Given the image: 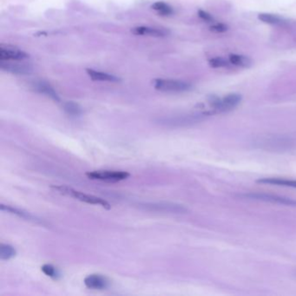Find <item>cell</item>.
I'll use <instances>...</instances> for the list:
<instances>
[{
	"label": "cell",
	"instance_id": "cell-1",
	"mask_svg": "<svg viewBox=\"0 0 296 296\" xmlns=\"http://www.w3.org/2000/svg\"><path fill=\"white\" fill-rule=\"evenodd\" d=\"M296 141L289 135H262L258 137L254 144L258 148L272 152H286L294 147Z\"/></svg>",
	"mask_w": 296,
	"mask_h": 296
},
{
	"label": "cell",
	"instance_id": "cell-2",
	"mask_svg": "<svg viewBox=\"0 0 296 296\" xmlns=\"http://www.w3.org/2000/svg\"><path fill=\"white\" fill-rule=\"evenodd\" d=\"M52 189H54L58 193L65 195L67 197H72L77 201H80L82 203H88V204H92V205H98L103 209H110L111 205L108 203L107 201L101 198V197H96L93 195H89V194L81 192L78 190H74L70 187L64 186V185H59V186H52Z\"/></svg>",
	"mask_w": 296,
	"mask_h": 296
},
{
	"label": "cell",
	"instance_id": "cell-3",
	"mask_svg": "<svg viewBox=\"0 0 296 296\" xmlns=\"http://www.w3.org/2000/svg\"><path fill=\"white\" fill-rule=\"evenodd\" d=\"M241 96L239 94H229L226 97L220 98L215 95H211L208 98L211 110H209V115L216 113L226 112L235 108L241 103Z\"/></svg>",
	"mask_w": 296,
	"mask_h": 296
},
{
	"label": "cell",
	"instance_id": "cell-4",
	"mask_svg": "<svg viewBox=\"0 0 296 296\" xmlns=\"http://www.w3.org/2000/svg\"><path fill=\"white\" fill-rule=\"evenodd\" d=\"M156 90L163 92H184L191 89V84L184 81L158 78L152 82Z\"/></svg>",
	"mask_w": 296,
	"mask_h": 296
},
{
	"label": "cell",
	"instance_id": "cell-5",
	"mask_svg": "<svg viewBox=\"0 0 296 296\" xmlns=\"http://www.w3.org/2000/svg\"><path fill=\"white\" fill-rule=\"evenodd\" d=\"M86 176L90 180L117 183L128 179L130 174L126 171H95L87 172Z\"/></svg>",
	"mask_w": 296,
	"mask_h": 296
},
{
	"label": "cell",
	"instance_id": "cell-6",
	"mask_svg": "<svg viewBox=\"0 0 296 296\" xmlns=\"http://www.w3.org/2000/svg\"><path fill=\"white\" fill-rule=\"evenodd\" d=\"M28 58L29 55L17 46L0 45V60L2 61H24Z\"/></svg>",
	"mask_w": 296,
	"mask_h": 296
},
{
	"label": "cell",
	"instance_id": "cell-7",
	"mask_svg": "<svg viewBox=\"0 0 296 296\" xmlns=\"http://www.w3.org/2000/svg\"><path fill=\"white\" fill-rule=\"evenodd\" d=\"M244 197H248L249 199L277 203V204H281V205H286V206L296 207L295 200L290 199L287 197H279V196H275V195H270V194L249 193L246 194Z\"/></svg>",
	"mask_w": 296,
	"mask_h": 296
},
{
	"label": "cell",
	"instance_id": "cell-8",
	"mask_svg": "<svg viewBox=\"0 0 296 296\" xmlns=\"http://www.w3.org/2000/svg\"><path fill=\"white\" fill-rule=\"evenodd\" d=\"M145 209L154 210L158 212L174 213V214H184L187 212L185 207L177 203H145Z\"/></svg>",
	"mask_w": 296,
	"mask_h": 296
},
{
	"label": "cell",
	"instance_id": "cell-9",
	"mask_svg": "<svg viewBox=\"0 0 296 296\" xmlns=\"http://www.w3.org/2000/svg\"><path fill=\"white\" fill-rule=\"evenodd\" d=\"M22 61H0V69L13 74L29 75L33 73V68L28 65L21 64Z\"/></svg>",
	"mask_w": 296,
	"mask_h": 296
},
{
	"label": "cell",
	"instance_id": "cell-10",
	"mask_svg": "<svg viewBox=\"0 0 296 296\" xmlns=\"http://www.w3.org/2000/svg\"><path fill=\"white\" fill-rule=\"evenodd\" d=\"M132 34L136 36H148L155 38H164L170 34V31L165 28L151 27V26H137L130 30Z\"/></svg>",
	"mask_w": 296,
	"mask_h": 296
},
{
	"label": "cell",
	"instance_id": "cell-11",
	"mask_svg": "<svg viewBox=\"0 0 296 296\" xmlns=\"http://www.w3.org/2000/svg\"><path fill=\"white\" fill-rule=\"evenodd\" d=\"M110 281L102 274H93L84 279V285L90 289L103 290L109 286Z\"/></svg>",
	"mask_w": 296,
	"mask_h": 296
},
{
	"label": "cell",
	"instance_id": "cell-12",
	"mask_svg": "<svg viewBox=\"0 0 296 296\" xmlns=\"http://www.w3.org/2000/svg\"><path fill=\"white\" fill-rule=\"evenodd\" d=\"M86 73L90 77V79L93 81L109 82V83H119L121 81L120 77H116L115 75L105 73L103 71H96L93 69H86Z\"/></svg>",
	"mask_w": 296,
	"mask_h": 296
},
{
	"label": "cell",
	"instance_id": "cell-13",
	"mask_svg": "<svg viewBox=\"0 0 296 296\" xmlns=\"http://www.w3.org/2000/svg\"><path fill=\"white\" fill-rule=\"evenodd\" d=\"M34 86V90L37 92L44 94L45 96L52 98L56 102H59L60 101V97L58 96V93L56 92V90L50 85L49 84H46L45 82H36L35 84H33Z\"/></svg>",
	"mask_w": 296,
	"mask_h": 296
},
{
	"label": "cell",
	"instance_id": "cell-14",
	"mask_svg": "<svg viewBox=\"0 0 296 296\" xmlns=\"http://www.w3.org/2000/svg\"><path fill=\"white\" fill-rule=\"evenodd\" d=\"M0 209L2 211H7V212L11 213V214H13V215H15V216H18L20 218H23V219L27 220V221H33V222H40L37 217L35 216H33L31 213L26 212L25 210H23V209H18V208H15V207L10 206V205H4V204H1V206H0Z\"/></svg>",
	"mask_w": 296,
	"mask_h": 296
},
{
	"label": "cell",
	"instance_id": "cell-15",
	"mask_svg": "<svg viewBox=\"0 0 296 296\" xmlns=\"http://www.w3.org/2000/svg\"><path fill=\"white\" fill-rule=\"evenodd\" d=\"M257 183L277 185V186L290 187V188H295L296 189V180H289V179H286V178H277V177L262 178V179L257 180Z\"/></svg>",
	"mask_w": 296,
	"mask_h": 296
},
{
	"label": "cell",
	"instance_id": "cell-16",
	"mask_svg": "<svg viewBox=\"0 0 296 296\" xmlns=\"http://www.w3.org/2000/svg\"><path fill=\"white\" fill-rule=\"evenodd\" d=\"M229 60L230 64L239 67L248 68L252 65V60L250 58L238 54L229 55Z\"/></svg>",
	"mask_w": 296,
	"mask_h": 296
},
{
	"label": "cell",
	"instance_id": "cell-17",
	"mask_svg": "<svg viewBox=\"0 0 296 296\" xmlns=\"http://www.w3.org/2000/svg\"><path fill=\"white\" fill-rule=\"evenodd\" d=\"M152 8L162 16H170L174 13L172 7L163 1H158L153 4Z\"/></svg>",
	"mask_w": 296,
	"mask_h": 296
},
{
	"label": "cell",
	"instance_id": "cell-18",
	"mask_svg": "<svg viewBox=\"0 0 296 296\" xmlns=\"http://www.w3.org/2000/svg\"><path fill=\"white\" fill-rule=\"evenodd\" d=\"M17 251L13 246L9 244L1 243L0 245V259L4 261H8L16 256Z\"/></svg>",
	"mask_w": 296,
	"mask_h": 296
},
{
	"label": "cell",
	"instance_id": "cell-19",
	"mask_svg": "<svg viewBox=\"0 0 296 296\" xmlns=\"http://www.w3.org/2000/svg\"><path fill=\"white\" fill-rule=\"evenodd\" d=\"M258 19L261 20V22L268 25H280L284 22L283 19L270 13H261L258 15Z\"/></svg>",
	"mask_w": 296,
	"mask_h": 296
},
{
	"label": "cell",
	"instance_id": "cell-20",
	"mask_svg": "<svg viewBox=\"0 0 296 296\" xmlns=\"http://www.w3.org/2000/svg\"><path fill=\"white\" fill-rule=\"evenodd\" d=\"M64 110L65 112L70 114L71 116H79L83 112L82 108H81L77 103L74 102H67V103H64Z\"/></svg>",
	"mask_w": 296,
	"mask_h": 296
},
{
	"label": "cell",
	"instance_id": "cell-21",
	"mask_svg": "<svg viewBox=\"0 0 296 296\" xmlns=\"http://www.w3.org/2000/svg\"><path fill=\"white\" fill-rule=\"evenodd\" d=\"M41 271H42L45 275L51 277V278H53V279H57L58 275H59L57 268L54 266L51 265V264H45V265H43L42 267H41Z\"/></svg>",
	"mask_w": 296,
	"mask_h": 296
},
{
	"label": "cell",
	"instance_id": "cell-22",
	"mask_svg": "<svg viewBox=\"0 0 296 296\" xmlns=\"http://www.w3.org/2000/svg\"><path fill=\"white\" fill-rule=\"evenodd\" d=\"M209 65L213 68L227 67L229 65V62L225 58H215L209 60Z\"/></svg>",
	"mask_w": 296,
	"mask_h": 296
},
{
	"label": "cell",
	"instance_id": "cell-23",
	"mask_svg": "<svg viewBox=\"0 0 296 296\" xmlns=\"http://www.w3.org/2000/svg\"><path fill=\"white\" fill-rule=\"evenodd\" d=\"M210 30L212 32H215V33H225V32L228 31V26L224 25V24L220 23V24H216V25H213L212 26H210Z\"/></svg>",
	"mask_w": 296,
	"mask_h": 296
},
{
	"label": "cell",
	"instance_id": "cell-24",
	"mask_svg": "<svg viewBox=\"0 0 296 296\" xmlns=\"http://www.w3.org/2000/svg\"><path fill=\"white\" fill-rule=\"evenodd\" d=\"M198 16H199L202 20L206 21V22H212L213 20H214V18H213L212 15L209 14V13H207L205 11H198Z\"/></svg>",
	"mask_w": 296,
	"mask_h": 296
}]
</instances>
